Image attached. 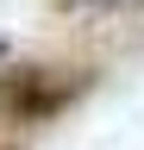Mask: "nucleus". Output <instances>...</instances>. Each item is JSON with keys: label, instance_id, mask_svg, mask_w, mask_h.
I'll use <instances>...</instances> for the list:
<instances>
[{"label": "nucleus", "instance_id": "obj_1", "mask_svg": "<svg viewBox=\"0 0 144 150\" xmlns=\"http://www.w3.org/2000/svg\"><path fill=\"white\" fill-rule=\"evenodd\" d=\"M88 88V75H57V69H6L0 75V112L19 125H38V119H57V112Z\"/></svg>", "mask_w": 144, "mask_h": 150}, {"label": "nucleus", "instance_id": "obj_2", "mask_svg": "<svg viewBox=\"0 0 144 150\" xmlns=\"http://www.w3.org/2000/svg\"><path fill=\"white\" fill-rule=\"evenodd\" d=\"M63 6H113V0H63Z\"/></svg>", "mask_w": 144, "mask_h": 150}]
</instances>
